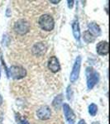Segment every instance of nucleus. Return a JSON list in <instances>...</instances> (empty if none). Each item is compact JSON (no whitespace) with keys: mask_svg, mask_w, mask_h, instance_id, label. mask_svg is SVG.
Instances as JSON below:
<instances>
[{"mask_svg":"<svg viewBox=\"0 0 110 124\" xmlns=\"http://www.w3.org/2000/svg\"><path fill=\"white\" fill-rule=\"evenodd\" d=\"M85 75L87 79V88L89 90H91L94 88V86L99 80V74L93 67L89 66L86 68Z\"/></svg>","mask_w":110,"mask_h":124,"instance_id":"1","label":"nucleus"},{"mask_svg":"<svg viewBox=\"0 0 110 124\" xmlns=\"http://www.w3.org/2000/svg\"><path fill=\"white\" fill-rule=\"evenodd\" d=\"M27 72L26 69L20 65H12L7 70V75L13 79H22L27 76Z\"/></svg>","mask_w":110,"mask_h":124,"instance_id":"2","label":"nucleus"},{"mask_svg":"<svg viewBox=\"0 0 110 124\" xmlns=\"http://www.w3.org/2000/svg\"><path fill=\"white\" fill-rule=\"evenodd\" d=\"M38 25L46 31H51L55 27V21L50 14H42L38 19Z\"/></svg>","mask_w":110,"mask_h":124,"instance_id":"3","label":"nucleus"},{"mask_svg":"<svg viewBox=\"0 0 110 124\" xmlns=\"http://www.w3.org/2000/svg\"><path fill=\"white\" fill-rule=\"evenodd\" d=\"M31 29V25L28 21L26 19H19L15 22L13 25V30L18 35H25L28 33Z\"/></svg>","mask_w":110,"mask_h":124,"instance_id":"4","label":"nucleus"},{"mask_svg":"<svg viewBox=\"0 0 110 124\" xmlns=\"http://www.w3.org/2000/svg\"><path fill=\"white\" fill-rule=\"evenodd\" d=\"M81 63H82V57L80 55H78L75 58V63L72 67V70L70 75V80L71 83H75V81H77V79H79V73H80V67H81Z\"/></svg>","mask_w":110,"mask_h":124,"instance_id":"5","label":"nucleus"},{"mask_svg":"<svg viewBox=\"0 0 110 124\" xmlns=\"http://www.w3.org/2000/svg\"><path fill=\"white\" fill-rule=\"evenodd\" d=\"M63 108V112H64V115H65V117L66 119L68 124H75V114L74 113V111L72 110L68 103H63L62 105Z\"/></svg>","mask_w":110,"mask_h":124,"instance_id":"6","label":"nucleus"},{"mask_svg":"<svg viewBox=\"0 0 110 124\" xmlns=\"http://www.w3.org/2000/svg\"><path fill=\"white\" fill-rule=\"evenodd\" d=\"M37 117L40 120L46 121L49 120L51 117V109L49 106H42L37 111Z\"/></svg>","mask_w":110,"mask_h":124,"instance_id":"7","label":"nucleus"},{"mask_svg":"<svg viewBox=\"0 0 110 124\" xmlns=\"http://www.w3.org/2000/svg\"><path fill=\"white\" fill-rule=\"evenodd\" d=\"M47 67L52 73L55 74L61 70V64L58 58L55 55H52L49 58L47 63Z\"/></svg>","mask_w":110,"mask_h":124,"instance_id":"8","label":"nucleus"},{"mask_svg":"<svg viewBox=\"0 0 110 124\" xmlns=\"http://www.w3.org/2000/svg\"><path fill=\"white\" fill-rule=\"evenodd\" d=\"M47 46L43 42H37L34 44L32 48H31L32 54L36 56H41V55H45L46 52H47Z\"/></svg>","mask_w":110,"mask_h":124,"instance_id":"9","label":"nucleus"},{"mask_svg":"<svg viewBox=\"0 0 110 124\" xmlns=\"http://www.w3.org/2000/svg\"><path fill=\"white\" fill-rule=\"evenodd\" d=\"M96 51L99 55H107L109 52V45L107 41H101L96 46Z\"/></svg>","mask_w":110,"mask_h":124,"instance_id":"10","label":"nucleus"},{"mask_svg":"<svg viewBox=\"0 0 110 124\" xmlns=\"http://www.w3.org/2000/svg\"><path fill=\"white\" fill-rule=\"evenodd\" d=\"M72 31L75 39L76 40L78 43H80V29H79V21L77 19L74 20L72 23Z\"/></svg>","mask_w":110,"mask_h":124,"instance_id":"11","label":"nucleus"},{"mask_svg":"<svg viewBox=\"0 0 110 124\" xmlns=\"http://www.w3.org/2000/svg\"><path fill=\"white\" fill-rule=\"evenodd\" d=\"M88 27H89L88 31H89V32L94 36V37H98L101 35L102 31H101L100 27H99V26L96 23H94V22H91V23H89V25H88Z\"/></svg>","mask_w":110,"mask_h":124,"instance_id":"12","label":"nucleus"},{"mask_svg":"<svg viewBox=\"0 0 110 124\" xmlns=\"http://www.w3.org/2000/svg\"><path fill=\"white\" fill-rule=\"evenodd\" d=\"M63 96L62 94H59L54 99V100L52 101V106L54 107V108L55 110L60 109V108L63 105Z\"/></svg>","mask_w":110,"mask_h":124,"instance_id":"13","label":"nucleus"},{"mask_svg":"<svg viewBox=\"0 0 110 124\" xmlns=\"http://www.w3.org/2000/svg\"><path fill=\"white\" fill-rule=\"evenodd\" d=\"M83 38H84V41H85L86 43H92L95 41V37H94L92 34L89 32V31H84V35H83Z\"/></svg>","mask_w":110,"mask_h":124,"instance_id":"14","label":"nucleus"},{"mask_svg":"<svg viewBox=\"0 0 110 124\" xmlns=\"http://www.w3.org/2000/svg\"><path fill=\"white\" fill-rule=\"evenodd\" d=\"M88 112L92 117H94L98 113V106L95 103H91L88 108Z\"/></svg>","mask_w":110,"mask_h":124,"instance_id":"15","label":"nucleus"},{"mask_svg":"<svg viewBox=\"0 0 110 124\" xmlns=\"http://www.w3.org/2000/svg\"><path fill=\"white\" fill-rule=\"evenodd\" d=\"M66 95H67V99L69 101L72 100V99H73V90H72V88L71 85H69L67 87V89H66Z\"/></svg>","mask_w":110,"mask_h":124,"instance_id":"16","label":"nucleus"},{"mask_svg":"<svg viewBox=\"0 0 110 124\" xmlns=\"http://www.w3.org/2000/svg\"><path fill=\"white\" fill-rule=\"evenodd\" d=\"M74 3H75V2H74L73 0H68V1H67L68 8H73V6H74Z\"/></svg>","mask_w":110,"mask_h":124,"instance_id":"17","label":"nucleus"},{"mask_svg":"<svg viewBox=\"0 0 110 124\" xmlns=\"http://www.w3.org/2000/svg\"><path fill=\"white\" fill-rule=\"evenodd\" d=\"M21 124H30V123H29V122L27 121V120L23 119V120L21 121Z\"/></svg>","mask_w":110,"mask_h":124,"instance_id":"18","label":"nucleus"},{"mask_svg":"<svg viewBox=\"0 0 110 124\" xmlns=\"http://www.w3.org/2000/svg\"><path fill=\"white\" fill-rule=\"evenodd\" d=\"M78 124H86V123H85V121L84 119H80L79 121V123H78Z\"/></svg>","mask_w":110,"mask_h":124,"instance_id":"19","label":"nucleus"},{"mask_svg":"<svg viewBox=\"0 0 110 124\" xmlns=\"http://www.w3.org/2000/svg\"><path fill=\"white\" fill-rule=\"evenodd\" d=\"M3 97H2V95L0 94V106H1L2 104H3Z\"/></svg>","mask_w":110,"mask_h":124,"instance_id":"20","label":"nucleus"},{"mask_svg":"<svg viewBox=\"0 0 110 124\" xmlns=\"http://www.w3.org/2000/svg\"><path fill=\"white\" fill-rule=\"evenodd\" d=\"M50 2H51V3H53V4H58L61 1H50Z\"/></svg>","mask_w":110,"mask_h":124,"instance_id":"21","label":"nucleus"},{"mask_svg":"<svg viewBox=\"0 0 110 124\" xmlns=\"http://www.w3.org/2000/svg\"><path fill=\"white\" fill-rule=\"evenodd\" d=\"M92 124H101V123H99V122H93Z\"/></svg>","mask_w":110,"mask_h":124,"instance_id":"22","label":"nucleus"},{"mask_svg":"<svg viewBox=\"0 0 110 124\" xmlns=\"http://www.w3.org/2000/svg\"><path fill=\"white\" fill-rule=\"evenodd\" d=\"M0 77H1V69H0Z\"/></svg>","mask_w":110,"mask_h":124,"instance_id":"23","label":"nucleus"}]
</instances>
